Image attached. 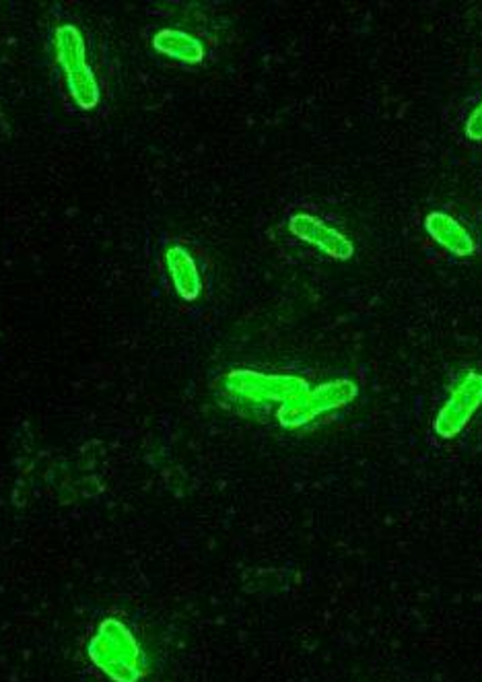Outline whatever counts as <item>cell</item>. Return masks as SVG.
<instances>
[{"label":"cell","mask_w":482,"mask_h":682,"mask_svg":"<svg viewBox=\"0 0 482 682\" xmlns=\"http://www.w3.org/2000/svg\"><path fill=\"white\" fill-rule=\"evenodd\" d=\"M482 404V375L470 373L460 386L453 390L452 399L441 409L435 423L441 437H453L464 430L470 416Z\"/></svg>","instance_id":"obj_1"},{"label":"cell","mask_w":482,"mask_h":682,"mask_svg":"<svg viewBox=\"0 0 482 682\" xmlns=\"http://www.w3.org/2000/svg\"><path fill=\"white\" fill-rule=\"evenodd\" d=\"M291 231L297 238L306 239L309 244L318 246L320 250L337 260H349L355 254L351 239L345 238L342 234H338L332 227L324 225L320 219L311 215H297L291 221Z\"/></svg>","instance_id":"obj_2"},{"label":"cell","mask_w":482,"mask_h":682,"mask_svg":"<svg viewBox=\"0 0 482 682\" xmlns=\"http://www.w3.org/2000/svg\"><path fill=\"white\" fill-rule=\"evenodd\" d=\"M429 236L441 244L445 250L455 256H472L476 252V244L466 229L458 221H453L445 213H431L424 221Z\"/></svg>","instance_id":"obj_3"},{"label":"cell","mask_w":482,"mask_h":682,"mask_svg":"<svg viewBox=\"0 0 482 682\" xmlns=\"http://www.w3.org/2000/svg\"><path fill=\"white\" fill-rule=\"evenodd\" d=\"M174 258V267L176 270L177 289L186 297H194L198 293V275L196 268L192 265L191 258L184 252H176Z\"/></svg>","instance_id":"obj_4"},{"label":"cell","mask_w":482,"mask_h":682,"mask_svg":"<svg viewBox=\"0 0 482 682\" xmlns=\"http://www.w3.org/2000/svg\"><path fill=\"white\" fill-rule=\"evenodd\" d=\"M466 134L470 141H482V102L468 118Z\"/></svg>","instance_id":"obj_5"}]
</instances>
